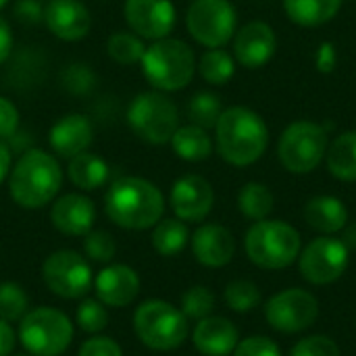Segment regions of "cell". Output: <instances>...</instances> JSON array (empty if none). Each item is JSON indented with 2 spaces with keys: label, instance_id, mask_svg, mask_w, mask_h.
Instances as JSON below:
<instances>
[{
  "label": "cell",
  "instance_id": "6da1fadb",
  "mask_svg": "<svg viewBox=\"0 0 356 356\" xmlns=\"http://www.w3.org/2000/svg\"><path fill=\"white\" fill-rule=\"evenodd\" d=\"M104 213L121 229L144 232L161 221L165 198L152 181L125 175L111 184L104 196Z\"/></svg>",
  "mask_w": 356,
  "mask_h": 356
},
{
  "label": "cell",
  "instance_id": "7a4b0ae2",
  "mask_svg": "<svg viewBox=\"0 0 356 356\" xmlns=\"http://www.w3.org/2000/svg\"><path fill=\"white\" fill-rule=\"evenodd\" d=\"M63 186L58 161L40 148L23 152L8 173V194L23 209H42L56 198Z\"/></svg>",
  "mask_w": 356,
  "mask_h": 356
},
{
  "label": "cell",
  "instance_id": "3957f363",
  "mask_svg": "<svg viewBox=\"0 0 356 356\" xmlns=\"http://www.w3.org/2000/svg\"><path fill=\"white\" fill-rule=\"evenodd\" d=\"M215 131L221 159L234 167H248L257 163L269 144V131L263 117L246 106L225 108Z\"/></svg>",
  "mask_w": 356,
  "mask_h": 356
},
{
  "label": "cell",
  "instance_id": "277c9868",
  "mask_svg": "<svg viewBox=\"0 0 356 356\" xmlns=\"http://www.w3.org/2000/svg\"><path fill=\"white\" fill-rule=\"evenodd\" d=\"M142 71L146 81L159 92L184 90L196 71L194 50L175 38H163L152 42L142 56Z\"/></svg>",
  "mask_w": 356,
  "mask_h": 356
},
{
  "label": "cell",
  "instance_id": "5b68a950",
  "mask_svg": "<svg viewBox=\"0 0 356 356\" xmlns=\"http://www.w3.org/2000/svg\"><path fill=\"white\" fill-rule=\"evenodd\" d=\"M300 234L286 221H257L244 240L248 259L261 269H286L300 254Z\"/></svg>",
  "mask_w": 356,
  "mask_h": 356
},
{
  "label": "cell",
  "instance_id": "8992f818",
  "mask_svg": "<svg viewBox=\"0 0 356 356\" xmlns=\"http://www.w3.org/2000/svg\"><path fill=\"white\" fill-rule=\"evenodd\" d=\"M134 332L146 348L169 353L186 342L190 327L186 315L177 307L154 298L136 309Z\"/></svg>",
  "mask_w": 356,
  "mask_h": 356
},
{
  "label": "cell",
  "instance_id": "52a82bcc",
  "mask_svg": "<svg viewBox=\"0 0 356 356\" xmlns=\"http://www.w3.org/2000/svg\"><path fill=\"white\" fill-rule=\"evenodd\" d=\"M73 340L71 319L52 307H38L19 321V342L31 356H60Z\"/></svg>",
  "mask_w": 356,
  "mask_h": 356
},
{
  "label": "cell",
  "instance_id": "ba28073f",
  "mask_svg": "<svg viewBox=\"0 0 356 356\" xmlns=\"http://www.w3.org/2000/svg\"><path fill=\"white\" fill-rule=\"evenodd\" d=\"M127 125L131 131L154 146L171 142L179 127V113L175 102L165 92H142L127 106Z\"/></svg>",
  "mask_w": 356,
  "mask_h": 356
},
{
  "label": "cell",
  "instance_id": "9c48e42d",
  "mask_svg": "<svg viewBox=\"0 0 356 356\" xmlns=\"http://www.w3.org/2000/svg\"><path fill=\"white\" fill-rule=\"evenodd\" d=\"M325 152L327 129L313 121H296L288 125L277 144L280 161L292 173H309L317 169Z\"/></svg>",
  "mask_w": 356,
  "mask_h": 356
},
{
  "label": "cell",
  "instance_id": "30bf717a",
  "mask_svg": "<svg viewBox=\"0 0 356 356\" xmlns=\"http://www.w3.org/2000/svg\"><path fill=\"white\" fill-rule=\"evenodd\" d=\"M236 8L229 0H194L186 15L190 35L207 46L221 48L236 33Z\"/></svg>",
  "mask_w": 356,
  "mask_h": 356
},
{
  "label": "cell",
  "instance_id": "8fae6325",
  "mask_svg": "<svg viewBox=\"0 0 356 356\" xmlns=\"http://www.w3.org/2000/svg\"><path fill=\"white\" fill-rule=\"evenodd\" d=\"M42 280L54 296L65 300L83 298L94 284L88 261L75 250H56L46 257Z\"/></svg>",
  "mask_w": 356,
  "mask_h": 356
},
{
  "label": "cell",
  "instance_id": "7c38bea8",
  "mask_svg": "<svg viewBox=\"0 0 356 356\" xmlns=\"http://www.w3.org/2000/svg\"><path fill=\"white\" fill-rule=\"evenodd\" d=\"M350 250L346 244L332 236H321L309 242L298 254L300 275L313 286H327L338 282L348 267Z\"/></svg>",
  "mask_w": 356,
  "mask_h": 356
},
{
  "label": "cell",
  "instance_id": "4fadbf2b",
  "mask_svg": "<svg viewBox=\"0 0 356 356\" xmlns=\"http://www.w3.org/2000/svg\"><path fill=\"white\" fill-rule=\"evenodd\" d=\"M319 317L317 298L300 288H290L271 296L265 305L267 323L282 334H298L309 330Z\"/></svg>",
  "mask_w": 356,
  "mask_h": 356
},
{
  "label": "cell",
  "instance_id": "5bb4252c",
  "mask_svg": "<svg viewBox=\"0 0 356 356\" xmlns=\"http://www.w3.org/2000/svg\"><path fill=\"white\" fill-rule=\"evenodd\" d=\"M123 15L136 35L152 42L169 38L177 19L171 0H125Z\"/></svg>",
  "mask_w": 356,
  "mask_h": 356
},
{
  "label": "cell",
  "instance_id": "9a60e30c",
  "mask_svg": "<svg viewBox=\"0 0 356 356\" xmlns=\"http://www.w3.org/2000/svg\"><path fill=\"white\" fill-rule=\"evenodd\" d=\"M169 202L177 219L184 223H198L211 213L215 204V192L202 175L190 173L173 184Z\"/></svg>",
  "mask_w": 356,
  "mask_h": 356
},
{
  "label": "cell",
  "instance_id": "2e32d148",
  "mask_svg": "<svg viewBox=\"0 0 356 356\" xmlns=\"http://www.w3.org/2000/svg\"><path fill=\"white\" fill-rule=\"evenodd\" d=\"M44 23L63 42H77L90 33L92 17L81 0H50L44 6Z\"/></svg>",
  "mask_w": 356,
  "mask_h": 356
},
{
  "label": "cell",
  "instance_id": "e0dca14e",
  "mask_svg": "<svg viewBox=\"0 0 356 356\" xmlns=\"http://www.w3.org/2000/svg\"><path fill=\"white\" fill-rule=\"evenodd\" d=\"M140 275L136 269L127 265H106L96 277H94V290L98 300L104 307L123 309L129 307L138 294H140Z\"/></svg>",
  "mask_w": 356,
  "mask_h": 356
},
{
  "label": "cell",
  "instance_id": "ac0fdd59",
  "mask_svg": "<svg viewBox=\"0 0 356 356\" xmlns=\"http://www.w3.org/2000/svg\"><path fill=\"white\" fill-rule=\"evenodd\" d=\"M275 31L265 21H250L240 31H236L234 56L246 69H259L267 65L275 54Z\"/></svg>",
  "mask_w": 356,
  "mask_h": 356
},
{
  "label": "cell",
  "instance_id": "d6986e66",
  "mask_svg": "<svg viewBox=\"0 0 356 356\" xmlns=\"http://www.w3.org/2000/svg\"><path fill=\"white\" fill-rule=\"evenodd\" d=\"M50 221L63 236L79 238L92 232L96 221V207L83 194H63L50 209Z\"/></svg>",
  "mask_w": 356,
  "mask_h": 356
},
{
  "label": "cell",
  "instance_id": "ffe728a7",
  "mask_svg": "<svg viewBox=\"0 0 356 356\" xmlns=\"http://www.w3.org/2000/svg\"><path fill=\"white\" fill-rule=\"evenodd\" d=\"M192 252L200 265L219 269L232 263L236 254V240L227 227L219 223H207L192 234Z\"/></svg>",
  "mask_w": 356,
  "mask_h": 356
},
{
  "label": "cell",
  "instance_id": "44dd1931",
  "mask_svg": "<svg viewBox=\"0 0 356 356\" xmlns=\"http://www.w3.org/2000/svg\"><path fill=\"white\" fill-rule=\"evenodd\" d=\"M94 140V127L86 115L79 113H69L60 117L48 134L50 148L63 156V159H73L90 148Z\"/></svg>",
  "mask_w": 356,
  "mask_h": 356
},
{
  "label": "cell",
  "instance_id": "7402d4cb",
  "mask_svg": "<svg viewBox=\"0 0 356 356\" xmlns=\"http://www.w3.org/2000/svg\"><path fill=\"white\" fill-rule=\"evenodd\" d=\"M192 342L200 355L229 356L240 342V334L229 319L211 315L196 323L192 332Z\"/></svg>",
  "mask_w": 356,
  "mask_h": 356
},
{
  "label": "cell",
  "instance_id": "603a6c76",
  "mask_svg": "<svg viewBox=\"0 0 356 356\" xmlns=\"http://www.w3.org/2000/svg\"><path fill=\"white\" fill-rule=\"evenodd\" d=\"M305 221L319 234H338L348 223L346 204L336 196H315L305 204Z\"/></svg>",
  "mask_w": 356,
  "mask_h": 356
},
{
  "label": "cell",
  "instance_id": "cb8c5ba5",
  "mask_svg": "<svg viewBox=\"0 0 356 356\" xmlns=\"http://www.w3.org/2000/svg\"><path fill=\"white\" fill-rule=\"evenodd\" d=\"M67 175L75 188H79L83 192H92V190L102 188L108 181L111 171H108V165L102 156L86 150V152L69 159Z\"/></svg>",
  "mask_w": 356,
  "mask_h": 356
},
{
  "label": "cell",
  "instance_id": "d4e9b609",
  "mask_svg": "<svg viewBox=\"0 0 356 356\" xmlns=\"http://www.w3.org/2000/svg\"><path fill=\"white\" fill-rule=\"evenodd\" d=\"M284 8L296 25L317 27L338 15L342 0H284Z\"/></svg>",
  "mask_w": 356,
  "mask_h": 356
},
{
  "label": "cell",
  "instance_id": "484cf974",
  "mask_svg": "<svg viewBox=\"0 0 356 356\" xmlns=\"http://www.w3.org/2000/svg\"><path fill=\"white\" fill-rule=\"evenodd\" d=\"M171 146L179 159L190 161V163L204 161L213 152V142H211L207 129H202L198 125L177 127V131L171 138Z\"/></svg>",
  "mask_w": 356,
  "mask_h": 356
},
{
  "label": "cell",
  "instance_id": "4316f807",
  "mask_svg": "<svg viewBox=\"0 0 356 356\" xmlns=\"http://www.w3.org/2000/svg\"><path fill=\"white\" fill-rule=\"evenodd\" d=\"M327 169L336 179L356 181V131H344L327 148Z\"/></svg>",
  "mask_w": 356,
  "mask_h": 356
},
{
  "label": "cell",
  "instance_id": "83f0119b",
  "mask_svg": "<svg viewBox=\"0 0 356 356\" xmlns=\"http://www.w3.org/2000/svg\"><path fill=\"white\" fill-rule=\"evenodd\" d=\"M190 242L188 225L181 219H161L152 229V246L161 257L179 254Z\"/></svg>",
  "mask_w": 356,
  "mask_h": 356
},
{
  "label": "cell",
  "instance_id": "f1b7e54d",
  "mask_svg": "<svg viewBox=\"0 0 356 356\" xmlns=\"http://www.w3.org/2000/svg\"><path fill=\"white\" fill-rule=\"evenodd\" d=\"M273 207H275V198L265 184L250 181L238 194V209L246 219L263 221L273 213Z\"/></svg>",
  "mask_w": 356,
  "mask_h": 356
},
{
  "label": "cell",
  "instance_id": "f546056e",
  "mask_svg": "<svg viewBox=\"0 0 356 356\" xmlns=\"http://www.w3.org/2000/svg\"><path fill=\"white\" fill-rule=\"evenodd\" d=\"M198 71L202 75L204 81H209L211 86H225L236 71L234 58L232 54H227L221 48H209L198 63Z\"/></svg>",
  "mask_w": 356,
  "mask_h": 356
},
{
  "label": "cell",
  "instance_id": "4dcf8cb0",
  "mask_svg": "<svg viewBox=\"0 0 356 356\" xmlns=\"http://www.w3.org/2000/svg\"><path fill=\"white\" fill-rule=\"evenodd\" d=\"M106 52L115 63L127 67V65L142 60V56L146 52V44L134 31H115L106 40Z\"/></svg>",
  "mask_w": 356,
  "mask_h": 356
},
{
  "label": "cell",
  "instance_id": "1f68e13d",
  "mask_svg": "<svg viewBox=\"0 0 356 356\" xmlns=\"http://www.w3.org/2000/svg\"><path fill=\"white\" fill-rule=\"evenodd\" d=\"M221 113V98L213 92H198L188 102V119L192 121V125H198L202 129L215 127Z\"/></svg>",
  "mask_w": 356,
  "mask_h": 356
},
{
  "label": "cell",
  "instance_id": "d6a6232c",
  "mask_svg": "<svg viewBox=\"0 0 356 356\" xmlns=\"http://www.w3.org/2000/svg\"><path fill=\"white\" fill-rule=\"evenodd\" d=\"M223 298L234 313H250L261 302V290L250 280H234L225 286Z\"/></svg>",
  "mask_w": 356,
  "mask_h": 356
},
{
  "label": "cell",
  "instance_id": "836d02e7",
  "mask_svg": "<svg viewBox=\"0 0 356 356\" xmlns=\"http://www.w3.org/2000/svg\"><path fill=\"white\" fill-rule=\"evenodd\" d=\"M29 309V298L19 284L2 282L0 284V319L6 323L21 321Z\"/></svg>",
  "mask_w": 356,
  "mask_h": 356
},
{
  "label": "cell",
  "instance_id": "e575fe53",
  "mask_svg": "<svg viewBox=\"0 0 356 356\" xmlns=\"http://www.w3.org/2000/svg\"><path fill=\"white\" fill-rule=\"evenodd\" d=\"M213 309H215V296L204 286H192L181 296L179 311L186 315V319H194V321L207 319V317H211Z\"/></svg>",
  "mask_w": 356,
  "mask_h": 356
},
{
  "label": "cell",
  "instance_id": "d590c367",
  "mask_svg": "<svg viewBox=\"0 0 356 356\" xmlns=\"http://www.w3.org/2000/svg\"><path fill=\"white\" fill-rule=\"evenodd\" d=\"M58 81H60L63 90H67L69 94L83 96V94H88L96 86V75L90 69V65H86V63H71V65H67L60 71Z\"/></svg>",
  "mask_w": 356,
  "mask_h": 356
},
{
  "label": "cell",
  "instance_id": "8d00e7d4",
  "mask_svg": "<svg viewBox=\"0 0 356 356\" xmlns=\"http://www.w3.org/2000/svg\"><path fill=\"white\" fill-rule=\"evenodd\" d=\"M75 321H77L81 332H86V334H100L108 325V313H106V309H104V305L100 300L86 298L77 307Z\"/></svg>",
  "mask_w": 356,
  "mask_h": 356
},
{
  "label": "cell",
  "instance_id": "74e56055",
  "mask_svg": "<svg viewBox=\"0 0 356 356\" xmlns=\"http://www.w3.org/2000/svg\"><path fill=\"white\" fill-rule=\"evenodd\" d=\"M83 252L88 259L96 261V263H111L117 254V244L115 238L108 232L102 229H92L90 234H86L83 240Z\"/></svg>",
  "mask_w": 356,
  "mask_h": 356
},
{
  "label": "cell",
  "instance_id": "f35d334b",
  "mask_svg": "<svg viewBox=\"0 0 356 356\" xmlns=\"http://www.w3.org/2000/svg\"><path fill=\"white\" fill-rule=\"evenodd\" d=\"M290 356H342L338 344L327 336H309L296 342Z\"/></svg>",
  "mask_w": 356,
  "mask_h": 356
},
{
  "label": "cell",
  "instance_id": "ab89813d",
  "mask_svg": "<svg viewBox=\"0 0 356 356\" xmlns=\"http://www.w3.org/2000/svg\"><path fill=\"white\" fill-rule=\"evenodd\" d=\"M232 356H282L277 344L267 336H250L238 342Z\"/></svg>",
  "mask_w": 356,
  "mask_h": 356
},
{
  "label": "cell",
  "instance_id": "60d3db41",
  "mask_svg": "<svg viewBox=\"0 0 356 356\" xmlns=\"http://www.w3.org/2000/svg\"><path fill=\"white\" fill-rule=\"evenodd\" d=\"M77 356H123L121 346L106 336H92L90 340H86L79 348Z\"/></svg>",
  "mask_w": 356,
  "mask_h": 356
},
{
  "label": "cell",
  "instance_id": "b9f144b4",
  "mask_svg": "<svg viewBox=\"0 0 356 356\" xmlns=\"http://www.w3.org/2000/svg\"><path fill=\"white\" fill-rule=\"evenodd\" d=\"M13 15L23 25H40L44 23V4L40 0H17Z\"/></svg>",
  "mask_w": 356,
  "mask_h": 356
},
{
  "label": "cell",
  "instance_id": "7bdbcfd3",
  "mask_svg": "<svg viewBox=\"0 0 356 356\" xmlns=\"http://www.w3.org/2000/svg\"><path fill=\"white\" fill-rule=\"evenodd\" d=\"M17 129H19V111H17V106L8 98L0 96V140L2 142L8 140Z\"/></svg>",
  "mask_w": 356,
  "mask_h": 356
},
{
  "label": "cell",
  "instance_id": "ee69618b",
  "mask_svg": "<svg viewBox=\"0 0 356 356\" xmlns=\"http://www.w3.org/2000/svg\"><path fill=\"white\" fill-rule=\"evenodd\" d=\"M6 142V146H8V150L13 152V154H23V152H27V150H31L33 148V134L29 131V129H25V127H19L8 140H4Z\"/></svg>",
  "mask_w": 356,
  "mask_h": 356
},
{
  "label": "cell",
  "instance_id": "f6af8a7d",
  "mask_svg": "<svg viewBox=\"0 0 356 356\" xmlns=\"http://www.w3.org/2000/svg\"><path fill=\"white\" fill-rule=\"evenodd\" d=\"M336 63H338V56H336L334 44L323 42V44L319 46V52H317V69H319L321 73H330V71H334Z\"/></svg>",
  "mask_w": 356,
  "mask_h": 356
},
{
  "label": "cell",
  "instance_id": "bcb514c9",
  "mask_svg": "<svg viewBox=\"0 0 356 356\" xmlns=\"http://www.w3.org/2000/svg\"><path fill=\"white\" fill-rule=\"evenodd\" d=\"M13 52V31L4 17H0V65H4L10 58Z\"/></svg>",
  "mask_w": 356,
  "mask_h": 356
},
{
  "label": "cell",
  "instance_id": "7dc6e473",
  "mask_svg": "<svg viewBox=\"0 0 356 356\" xmlns=\"http://www.w3.org/2000/svg\"><path fill=\"white\" fill-rule=\"evenodd\" d=\"M15 342H17V336H15V330L0 319V356H8L15 348Z\"/></svg>",
  "mask_w": 356,
  "mask_h": 356
},
{
  "label": "cell",
  "instance_id": "c3c4849f",
  "mask_svg": "<svg viewBox=\"0 0 356 356\" xmlns=\"http://www.w3.org/2000/svg\"><path fill=\"white\" fill-rule=\"evenodd\" d=\"M10 163H13V152L8 150L6 142H2V140H0V184L8 177L10 167H13Z\"/></svg>",
  "mask_w": 356,
  "mask_h": 356
},
{
  "label": "cell",
  "instance_id": "681fc988",
  "mask_svg": "<svg viewBox=\"0 0 356 356\" xmlns=\"http://www.w3.org/2000/svg\"><path fill=\"white\" fill-rule=\"evenodd\" d=\"M342 242L346 244L348 250H356V223L344 227V236H342Z\"/></svg>",
  "mask_w": 356,
  "mask_h": 356
},
{
  "label": "cell",
  "instance_id": "f907efd6",
  "mask_svg": "<svg viewBox=\"0 0 356 356\" xmlns=\"http://www.w3.org/2000/svg\"><path fill=\"white\" fill-rule=\"evenodd\" d=\"M6 4H8V0H0V8H2V6H6Z\"/></svg>",
  "mask_w": 356,
  "mask_h": 356
},
{
  "label": "cell",
  "instance_id": "816d5d0a",
  "mask_svg": "<svg viewBox=\"0 0 356 356\" xmlns=\"http://www.w3.org/2000/svg\"><path fill=\"white\" fill-rule=\"evenodd\" d=\"M19 356H25V355H19Z\"/></svg>",
  "mask_w": 356,
  "mask_h": 356
}]
</instances>
